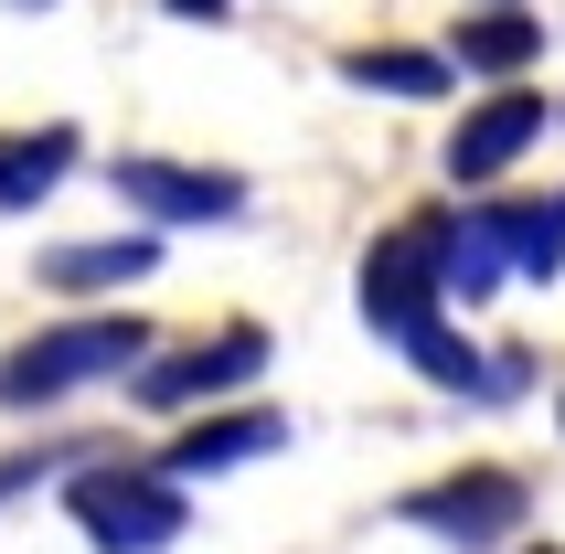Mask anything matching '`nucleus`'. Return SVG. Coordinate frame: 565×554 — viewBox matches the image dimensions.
<instances>
[{
  "label": "nucleus",
  "mask_w": 565,
  "mask_h": 554,
  "mask_svg": "<svg viewBox=\"0 0 565 554\" xmlns=\"http://www.w3.org/2000/svg\"><path fill=\"white\" fill-rule=\"evenodd\" d=\"M118 192L160 224H224L246 214V182L235 171H192V160H118Z\"/></svg>",
  "instance_id": "nucleus-7"
},
{
  "label": "nucleus",
  "mask_w": 565,
  "mask_h": 554,
  "mask_svg": "<svg viewBox=\"0 0 565 554\" xmlns=\"http://www.w3.org/2000/svg\"><path fill=\"white\" fill-rule=\"evenodd\" d=\"M555 267H565V192L448 214V299H491L502 277H555Z\"/></svg>",
  "instance_id": "nucleus-2"
},
{
  "label": "nucleus",
  "mask_w": 565,
  "mask_h": 554,
  "mask_svg": "<svg viewBox=\"0 0 565 554\" xmlns=\"http://www.w3.org/2000/svg\"><path fill=\"white\" fill-rule=\"evenodd\" d=\"M342 75H352V86H374V96H438V86H448L438 54H374V43L342 54Z\"/></svg>",
  "instance_id": "nucleus-13"
},
{
  "label": "nucleus",
  "mask_w": 565,
  "mask_h": 554,
  "mask_svg": "<svg viewBox=\"0 0 565 554\" xmlns=\"http://www.w3.org/2000/svg\"><path fill=\"white\" fill-rule=\"evenodd\" d=\"M171 11H182V22H224V0H171Z\"/></svg>",
  "instance_id": "nucleus-15"
},
{
  "label": "nucleus",
  "mask_w": 565,
  "mask_h": 554,
  "mask_svg": "<svg viewBox=\"0 0 565 554\" xmlns=\"http://www.w3.org/2000/svg\"><path fill=\"white\" fill-rule=\"evenodd\" d=\"M534 139H544V96H523V86L491 96V107H470V118H459V139H448V182H502Z\"/></svg>",
  "instance_id": "nucleus-8"
},
{
  "label": "nucleus",
  "mask_w": 565,
  "mask_h": 554,
  "mask_svg": "<svg viewBox=\"0 0 565 554\" xmlns=\"http://www.w3.org/2000/svg\"><path fill=\"white\" fill-rule=\"evenodd\" d=\"M267 448H288V416H267V405H246V416H203L192 437L160 448V480H214V469H246V459H267Z\"/></svg>",
  "instance_id": "nucleus-9"
},
{
  "label": "nucleus",
  "mask_w": 565,
  "mask_h": 554,
  "mask_svg": "<svg viewBox=\"0 0 565 554\" xmlns=\"http://www.w3.org/2000/svg\"><path fill=\"white\" fill-rule=\"evenodd\" d=\"M11 11H54V0H11Z\"/></svg>",
  "instance_id": "nucleus-16"
},
{
  "label": "nucleus",
  "mask_w": 565,
  "mask_h": 554,
  "mask_svg": "<svg viewBox=\"0 0 565 554\" xmlns=\"http://www.w3.org/2000/svg\"><path fill=\"white\" fill-rule=\"evenodd\" d=\"M534 54H544V22H523V11H491L459 32V64H480V75H523Z\"/></svg>",
  "instance_id": "nucleus-12"
},
{
  "label": "nucleus",
  "mask_w": 565,
  "mask_h": 554,
  "mask_svg": "<svg viewBox=\"0 0 565 554\" xmlns=\"http://www.w3.org/2000/svg\"><path fill=\"white\" fill-rule=\"evenodd\" d=\"M267 373V331L256 320H235V331L192 341V352H171V363L139 373V405H203V395H235V384H256Z\"/></svg>",
  "instance_id": "nucleus-6"
},
{
  "label": "nucleus",
  "mask_w": 565,
  "mask_h": 554,
  "mask_svg": "<svg viewBox=\"0 0 565 554\" xmlns=\"http://www.w3.org/2000/svg\"><path fill=\"white\" fill-rule=\"evenodd\" d=\"M150 352V331L128 320V309H96V320H64V331H32L22 352H0V405H54L96 373H118Z\"/></svg>",
  "instance_id": "nucleus-3"
},
{
  "label": "nucleus",
  "mask_w": 565,
  "mask_h": 554,
  "mask_svg": "<svg viewBox=\"0 0 565 554\" xmlns=\"http://www.w3.org/2000/svg\"><path fill=\"white\" fill-rule=\"evenodd\" d=\"M32 480H43V459H11V469H0V501H11V491H32Z\"/></svg>",
  "instance_id": "nucleus-14"
},
{
  "label": "nucleus",
  "mask_w": 565,
  "mask_h": 554,
  "mask_svg": "<svg viewBox=\"0 0 565 554\" xmlns=\"http://www.w3.org/2000/svg\"><path fill=\"white\" fill-rule=\"evenodd\" d=\"M150 235H118V246H64L43 256V288H64V299H96V288H128V277H150Z\"/></svg>",
  "instance_id": "nucleus-11"
},
{
  "label": "nucleus",
  "mask_w": 565,
  "mask_h": 554,
  "mask_svg": "<svg viewBox=\"0 0 565 554\" xmlns=\"http://www.w3.org/2000/svg\"><path fill=\"white\" fill-rule=\"evenodd\" d=\"M406 523L438 533V544H502V533H523V480H512V469L427 480V491H406Z\"/></svg>",
  "instance_id": "nucleus-5"
},
{
  "label": "nucleus",
  "mask_w": 565,
  "mask_h": 554,
  "mask_svg": "<svg viewBox=\"0 0 565 554\" xmlns=\"http://www.w3.org/2000/svg\"><path fill=\"white\" fill-rule=\"evenodd\" d=\"M75 171V128H0V214H32Z\"/></svg>",
  "instance_id": "nucleus-10"
},
{
  "label": "nucleus",
  "mask_w": 565,
  "mask_h": 554,
  "mask_svg": "<svg viewBox=\"0 0 565 554\" xmlns=\"http://www.w3.org/2000/svg\"><path fill=\"white\" fill-rule=\"evenodd\" d=\"M438 299H448V214H416L363 256V320L448 395H523V352H470L459 331H438Z\"/></svg>",
  "instance_id": "nucleus-1"
},
{
  "label": "nucleus",
  "mask_w": 565,
  "mask_h": 554,
  "mask_svg": "<svg viewBox=\"0 0 565 554\" xmlns=\"http://www.w3.org/2000/svg\"><path fill=\"white\" fill-rule=\"evenodd\" d=\"M64 512H75V533H86L96 554H160L182 544V480H160V469H75L64 480Z\"/></svg>",
  "instance_id": "nucleus-4"
}]
</instances>
